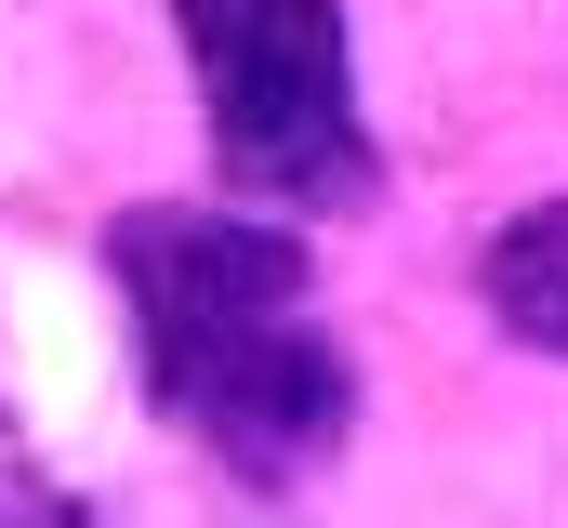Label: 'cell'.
<instances>
[{
  "mask_svg": "<svg viewBox=\"0 0 568 528\" xmlns=\"http://www.w3.org/2000/svg\"><path fill=\"white\" fill-rule=\"evenodd\" d=\"M120 304L145 344V396L252 489H291L344 449L357 370L304 291V252L252 212H120Z\"/></svg>",
  "mask_w": 568,
  "mask_h": 528,
  "instance_id": "obj_1",
  "label": "cell"
},
{
  "mask_svg": "<svg viewBox=\"0 0 568 528\" xmlns=\"http://www.w3.org/2000/svg\"><path fill=\"white\" fill-rule=\"evenodd\" d=\"M172 27L199 53L225 185H252L278 212H357L384 185L357 67H344V0H172Z\"/></svg>",
  "mask_w": 568,
  "mask_h": 528,
  "instance_id": "obj_2",
  "label": "cell"
},
{
  "mask_svg": "<svg viewBox=\"0 0 568 528\" xmlns=\"http://www.w3.org/2000/svg\"><path fill=\"white\" fill-rule=\"evenodd\" d=\"M476 291H489V317H503L516 344L568 357V199L516 212V225L489 238V264H476Z\"/></svg>",
  "mask_w": 568,
  "mask_h": 528,
  "instance_id": "obj_3",
  "label": "cell"
},
{
  "mask_svg": "<svg viewBox=\"0 0 568 528\" xmlns=\"http://www.w3.org/2000/svg\"><path fill=\"white\" fill-rule=\"evenodd\" d=\"M0 528H53V502H40V463H27V436H13V409H0Z\"/></svg>",
  "mask_w": 568,
  "mask_h": 528,
  "instance_id": "obj_4",
  "label": "cell"
}]
</instances>
